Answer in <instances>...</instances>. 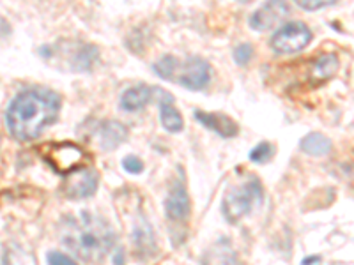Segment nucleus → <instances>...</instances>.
Masks as SVG:
<instances>
[{
	"instance_id": "f257e3e1",
	"label": "nucleus",
	"mask_w": 354,
	"mask_h": 265,
	"mask_svg": "<svg viewBox=\"0 0 354 265\" xmlns=\"http://www.w3.org/2000/svg\"><path fill=\"white\" fill-rule=\"evenodd\" d=\"M61 110V96L50 88H27L11 101L6 124L17 140H34L53 124Z\"/></svg>"
},
{
	"instance_id": "f03ea898",
	"label": "nucleus",
	"mask_w": 354,
	"mask_h": 265,
	"mask_svg": "<svg viewBox=\"0 0 354 265\" xmlns=\"http://www.w3.org/2000/svg\"><path fill=\"white\" fill-rule=\"evenodd\" d=\"M61 237L66 248L85 262L103 260L115 242L112 226L103 217L91 213L66 217L61 228Z\"/></svg>"
},
{
	"instance_id": "7ed1b4c3",
	"label": "nucleus",
	"mask_w": 354,
	"mask_h": 265,
	"mask_svg": "<svg viewBox=\"0 0 354 265\" xmlns=\"http://www.w3.org/2000/svg\"><path fill=\"white\" fill-rule=\"evenodd\" d=\"M262 186L259 179L252 177L248 181L232 186L221 202V213L229 223H238L239 219L252 213L255 204L262 200Z\"/></svg>"
},
{
	"instance_id": "20e7f679",
	"label": "nucleus",
	"mask_w": 354,
	"mask_h": 265,
	"mask_svg": "<svg viewBox=\"0 0 354 265\" xmlns=\"http://www.w3.org/2000/svg\"><path fill=\"white\" fill-rule=\"evenodd\" d=\"M170 81H177L189 90H202L211 81V66L201 57H188L186 61L176 59Z\"/></svg>"
},
{
	"instance_id": "39448f33",
	"label": "nucleus",
	"mask_w": 354,
	"mask_h": 265,
	"mask_svg": "<svg viewBox=\"0 0 354 265\" xmlns=\"http://www.w3.org/2000/svg\"><path fill=\"white\" fill-rule=\"evenodd\" d=\"M44 159L48 161V165L55 170L57 173H69L77 172L82 168V163L85 159V153L80 145H75L71 141H59L46 147Z\"/></svg>"
},
{
	"instance_id": "423d86ee",
	"label": "nucleus",
	"mask_w": 354,
	"mask_h": 265,
	"mask_svg": "<svg viewBox=\"0 0 354 265\" xmlns=\"http://www.w3.org/2000/svg\"><path fill=\"white\" fill-rule=\"evenodd\" d=\"M312 41V32L301 21H292L280 27L271 37V48L277 53H296L306 48Z\"/></svg>"
},
{
	"instance_id": "0eeeda50",
	"label": "nucleus",
	"mask_w": 354,
	"mask_h": 265,
	"mask_svg": "<svg viewBox=\"0 0 354 265\" xmlns=\"http://www.w3.org/2000/svg\"><path fill=\"white\" fill-rule=\"evenodd\" d=\"M100 184V175L93 168H78L68 175L64 193L71 200H82V198L93 197Z\"/></svg>"
},
{
	"instance_id": "6e6552de",
	"label": "nucleus",
	"mask_w": 354,
	"mask_h": 265,
	"mask_svg": "<svg viewBox=\"0 0 354 265\" xmlns=\"http://www.w3.org/2000/svg\"><path fill=\"white\" fill-rule=\"evenodd\" d=\"M165 213L167 217L174 223H183L188 219L189 213H192V204H189L188 191L183 182H174L170 188L165 202Z\"/></svg>"
},
{
	"instance_id": "1a4fd4ad",
	"label": "nucleus",
	"mask_w": 354,
	"mask_h": 265,
	"mask_svg": "<svg viewBox=\"0 0 354 265\" xmlns=\"http://www.w3.org/2000/svg\"><path fill=\"white\" fill-rule=\"evenodd\" d=\"M290 8L286 2H268L259 8L250 18V25L255 30H270L274 25L280 23L289 14Z\"/></svg>"
},
{
	"instance_id": "9d476101",
	"label": "nucleus",
	"mask_w": 354,
	"mask_h": 265,
	"mask_svg": "<svg viewBox=\"0 0 354 265\" xmlns=\"http://www.w3.org/2000/svg\"><path fill=\"white\" fill-rule=\"evenodd\" d=\"M156 101H158V105H160L161 126H163V128H165L169 132L181 131L183 126H185V122H183V117H181V113H179V110L174 106L172 94L158 87Z\"/></svg>"
},
{
	"instance_id": "9b49d317",
	"label": "nucleus",
	"mask_w": 354,
	"mask_h": 265,
	"mask_svg": "<svg viewBox=\"0 0 354 265\" xmlns=\"http://www.w3.org/2000/svg\"><path fill=\"white\" fill-rule=\"evenodd\" d=\"M195 119L201 122L204 128L211 129L216 135L223 138H232L238 135V124L225 113H213V112H195Z\"/></svg>"
},
{
	"instance_id": "f8f14e48",
	"label": "nucleus",
	"mask_w": 354,
	"mask_h": 265,
	"mask_svg": "<svg viewBox=\"0 0 354 265\" xmlns=\"http://www.w3.org/2000/svg\"><path fill=\"white\" fill-rule=\"evenodd\" d=\"M156 90L158 87H147V85L128 88L121 96V108L126 112H138L145 108L151 101H156Z\"/></svg>"
},
{
	"instance_id": "ddd939ff",
	"label": "nucleus",
	"mask_w": 354,
	"mask_h": 265,
	"mask_svg": "<svg viewBox=\"0 0 354 265\" xmlns=\"http://www.w3.org/2000/svg\"><path fill=\"white\" fill-rule=\"evenodd\" d=\"M338 57L335 53H322L312 62L310 68L308 78L312 85H321L324 81L331 80L335 77V72L338 71Z\"/></svg>"
},
{
	"instance_id": "4468645a",
	"label": "nucleus",
	"mask_w": 354,
	"mask_h": 265,
	"mask_svg": "<svg viewBox=\"0 0 354 265\" xmlns=\"http://www.w3.org/2000/svg\"><path fill=\"white\" fill-rule=\"evenodd\" d=\"M97 135H100L101 147L105 150H113L128 138V129L121 122L106 121L97 128Z\"/></svg>"
},
{
	"instance_id": "2eb2a0df",
	"label": "nucleus",
	"mask_w": 354,
	"mask_h": 265,
	"mask_svg": "<svg viewBox=\"0 0 354 265\" xmlns=\"http://www.w3.org/2000/svg\"><path fill=\"white\" fill-rule=\"evenodd\" d=\"M301 150L310 156H326L331 150V140L321 132H310L301 140Z\"/></svg>"
},
{
	"instance_id": "dca6fc26",
	"label": "nucleus",
	"mask_w": 354,
	"mask_h": 265,
	"mask_svg": "<svg viewBox=\"0 0 354 265\" xmlns=\"http://www.w3.org/2000/svg\"><path fill=\"white\" fill-rule=\"evenodd\" d=\"M274 153V147L268 141H262L255 147L252 153H250V159L254 161V163H266V161H270L271 156Z\"/></svg>"
},
{
	"instance_id": "f3484780",
	"label": "nucleus",
	"mask_w": 354,
	"mask_h": 265,
	"mask_svg": "<svg viewBox=\"0 0 354 265\" xmlns=\"http://www.w3.org/2000/svg\"><path fill=\"white\" fill-rule=\"evenodd\" d=\"M252 55H254V48H252V44L248 43L239 44V46H236V50H234V61L238 62L239 66L248 64Z\"/></svg>"
},
{
	"instance_id": "a211bd4d",
	"label": "nucleus",
	"mask_w": 354,
	"mask_h": 265,
	"mask_svg": "<svg viewBox=\"0 0 354 265\" xmlns=\"http://www.w3.org/2000/svg\"><path fill=\"white\" fill-rule=\"evenodd\" d=\"M122 166H124L126 172H129V173H140L142 170H144V163H142V161L135 156L124 157V161H122Z\"/></svg>"
},
{
	"instance_id": "6ab92c4d",
	"label": "nucleus",
	"mask_w": 354,
	"mask_h": 265,
	"mask_svg": "<svg viewBox=\"0 0 354 265\" xmlns=\"http://www.w3.org/2000/svg\"><path fill=\"white\" fill-rule=\"evenodd\" d=\"M296 4H298V8L305 9V11H319V9L331 6L333 2H319V0H299V2H296Z\"/></svg>"
},
{
	"instance_id": "aec40b11",
	"label": "nucleus",
	"mask_w": 354,
	"mask_h": 265,
	"mask_svg": "<svg viewBox=\"0 0 354 265\" xmlns=\"http://www.w3.org/2000/svg\"><path fill=\"white\" fill-rule=\"evenodd\" d=\"M48 265H78V264L75 260H71L69 257H66V255L59 253V251H52V253H48Z\"/></svg>"
},
{
	"instance_id": "412c9836",
	"label": "nucleus",
	"mask_w": 354,
	"mask_h": 265,
	"mask_svg": "<svg viewBox=\"0 0 354 265\" xmlns=\"http://www.w3.org/2000/svg\"><path fill=\"white\" fill-rule=\"evenodd\" d=\"M317 262H321V258L312 257V258H306V260H303L301 265H312V264H317Z\"/></svg>"
},
{
	"instance_id": "4be33fe9",
	"label": "nucleus",
	"mask_w": 354,
	"mask_h": 265,
	"mask_svg": "<svg viewBox=\"0 0 354 265\" xmlns=\"http://www.w3.org/2000/svg\"><path fill=\"white\" fill-rule=\"evenodd\" d=\"M2 265H18V264H17V262H15V260H12L11 257H8V255H6V258H4V264H2Z\"/></svg>"
}]
</instances>
